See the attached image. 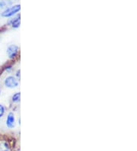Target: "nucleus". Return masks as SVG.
Segmentation results:
<instances>
[{
  "mask_svg": "<svg viewBox=\"0 0 137 151\" xmlns=\"http://www.w3.org/2000/svg\"><path fill=\"white\" fill-rule=\"evenodd\" d=\"M21 9V6L20 5H15V6L10 7L7 9L6 10L2 13V15L3 17H11L14 15L15 13L18 12V11H20Z\"/></svg>",
  "mask_w": 137,
  "mask_h": 151,
  "instance_id": "nucleus-1",
  "label": "nucleus"
},
{
  "mask_svg": "<svg viewBox=\"0 0 137 151\" xmlns=\"http://www.w3.org/2000/svg\"><path fill=\"white\" fill-rule=\"evenodd\" d=\"M5 85L8 88H15L18 86V79L14 76H8L5 80Z\"/></svg>",
  "mask_w": 137,
  "mask_h": 151,
  "instance_id": "nucleus-2",
  "label": "nucleus"
},
{
  "mask_svg": "<svg viewBox=\"0 0 137 151\" xmlns=\"http://www.w3.org/2000/svg\"><path fill=\"white\" fill-rule=\"evenodd\" d=\"M15 116L12 113H9V115L7 117V120H6V125L9 128H12V127H15Z\"/></svg>",
  "mask_w": 137,
  "mask_h": 151,
  "instance_id": "nucleus-3",
  "label": "nucleus"
},
{
  "mask_svg": "<svg viewBox=\"0 0 137 151\" xmlns=\"http://www.w3.org/2000/svg\"><path fill=\"white\" fill-rule=\"evenodd\" d=\"M18 47L16 45H11L7 49V54L10 58H12V57H14L16 55V54L18 53Z\"/></svg>",
  "mask_w": 137,
  "mask_h": 151,
  "instance_id": "nucleus-4",
  "label": "nucleus"
},
{
  "mask_svg": "<svg viewBox=\"0 0 137 151\" xmlns=\"http://www.w3.org/2000/svg\"><path fill=\"white\" fill-rule=\"evenodd\" d=\"M20 25V16H18L15 20L13 21L12 26L14 28H18V26Z\"/></svg>",
  "mask_w": 137,
  "mask_h": 151,
  "instance_id": "nucleus-5",
  "label": "nucleus"
},
{
  "mask_svg": "<svg viewBox=\"0 0 137 151\" xmlns=\"http://www.w3.org/2000/svg\"><path fill=\"white\" fill-rule=\"evenodd\" d=\"M20 96H21L20 92H17L16 94H15L14 96H13L12 101H14V102H18V101H20Z\"/></svg>",
  "mask_w": 137,
  "mask_h": 151,
  "instance_id": "nucleus-6",
  "label": "nucleus"
},
{
  "mask_svg": "<svg viewBox=\"0 0 137 151\" xmlns=\"http://www.w3.org/2000/svg\"><path fill=\"white\" fill-rule=\"evenodd\" d=\"M0 151H9L8 146L4 143H0Z\"/></svg>",
  "mask_w": 137,
  "mask_h": 151,
  "instance_id": "nucleus-7",
  "label": "nucleus"
},
{
  "mask_svg": "<svg viewBox=\"0 0 137 151\" xmlns=\"http://www.w3.org/2000/svg\"><path fill=\"white\" fill-rule=\"evenodd\" d=\"M4 114H5V108L3 105H0V118L3 116Z\"/></svg>",
  "mask_w": 137,
  "mask_h": 151,
  "instance_id": "nucleus-8",
  "label": "nucleus"
},
{
  "mask_svg": "<svg viewBox=\"0 0 137 151\" xmlns=\"http://www.w3.org/2000/svg\"><path fill=\"white\" fill-rule=\"evenodd\" d=\"M0 92H1V90H0Z\"/></svg>",
  "mask_w": 137,
  "mask_h": 151,
  "instance_id": "nucleus-9",
  "label": "nucleus"
}]
</instances>
